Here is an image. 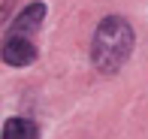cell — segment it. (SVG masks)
Wrapping results in <instances>:
<instances>
[{"mask_svg": "<svg viewBox=\"0 0 148 139\" xmlns=\"http://www.w3.org/2000/svg\"><path fill=\"white\" fill-rule=\"evenodd\" d=\"M133 45H136V34L130 21L121 15H109L97 24V34L91 42V61L103 76H112L127 64Z\"/></svg>", "mask_w": 148, "mask_h": 139, "instance_id": "cell-1", "label": "cell"}, {"mask_svg": "<svg viewBox=\"0 0 148 139\" xmlns=\"http://www.w3.org/2000/svg\"><path fill=\"white\" fill-rule=\"evenodd\" d=\"M36 61V45L30 42L27 36H6L3 42V64L9 67H27V64Z\"/></svg>", "mask_w": 148, "mask_h": 139, "instance_id": "cell-2", "label": "cell"}, {"mask_svg": "<svg viewBox=\"0 0 148 139\" xmlns=\"http://www.w3.org/2000/svg\"><path fill=\"white\" fill-rule=\"evenodd\" d=\"M42 18H45V6H42V3L24 6V9L15 15V34H18V36H27V34H33V30H39Z\"/></svg>", "mask_w": 148, "mask_h": 139, "instance_id": "cell-3", "label": "cell"}, {"mask_svg": "<svg viewBox=\"0 0 148 139\" xmlns=\"http://www.w3.org/2000/svg\"><path fill=\"white\" fill-rule=\"evenodd\" d=\"M3 139H39V127L36 121H30V118H6L3 124Z\"/></svg>", "mask_w": 148, "mask_h": 139, "instance_id": "cell-4", "label": "cell"}]
</instances>
